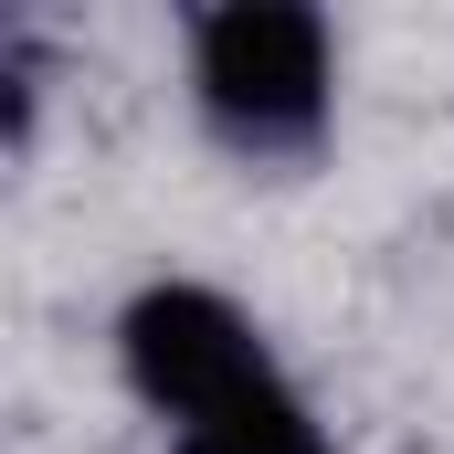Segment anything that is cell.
<instances>
[{
  "label": "cell",
  "mask_w": 454,
  "mask_h": 454,
  "mask_svg": "<svg viewBox=\"0 0 454 454\" xmlns=\"http://www.w3.org/2000/svg\"><path fill=\"white\" fill-rule=\"evenodd\" d=\"M180 454H328V444H317V423H307V402L286 380H254L243 402L180 423Z\"/></svg>",
  "instance_id": "obj_3"
},
{
  "label": "cell",
  "mask_w": 454,
  "mask_h": 454,
  "mask_svg": "<svg viewBox=\"0 0 454 454\" xmlns=\"http://www.w3.org/2000/svg\"><path fill=\"white\" fill-rule=\"evenodd\" d=\"M201 96L243 137H307L328 106V32L286 0H232L201 21Z\"/></svg>",
  "instance_id": "obj_1"
},
{
  "label": "cell",
  "mask_w": 454,
  "mask_h": 454,
  "mask_svg": "<svg viewBox=\"0 0 454 454\" xmlns=\"http://www.w3.org/2000/svg\"><path fill=\"white\" fill-rule=\"evenodd\" d=\"M127 370H137V391H148L159 412H180V423H201V412L243 402L254 380H275L264 348H254V328L232 317L223 296H201V286H159V296L127 307Z\"/></svg>",
  "instance_id": "obj_2"
}]
</instances>
